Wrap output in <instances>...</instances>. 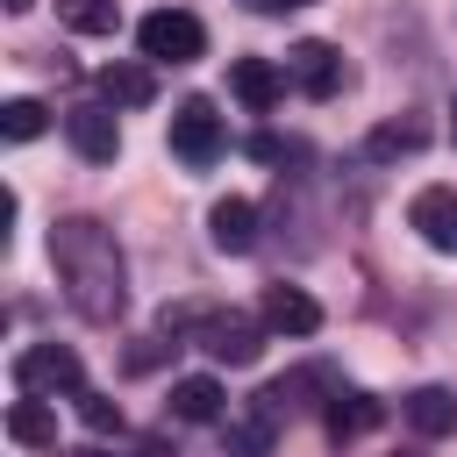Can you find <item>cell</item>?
<instances>
[{"label":"cell","mask_w":457,"mask_h":457,"mask_svg":"<svg viewBox=\"0 0 457 457\" xmlns=\"http://www.w3.org/2000/svg\"><path fill=\"white\" fill-rule=\"evenodd\" d=\"M50 264L64 278V300L86 314V321H114L129 307V264H121V243L114 228H100L93 214H64L50 228Z\"/></svg>","instance_id":"1"},{"label":"cell","mask_w":457,"mask_h":457,"mask_svg":"<svg viewBox=\"0 0 457 457\" xmlns=\"http://www.w3.org/2000/svg\"><path fill=\"white\" fill-rule=\"evenodd\" d=\"M136 50H143L150 64H193V57L207 50V29H200V14H186V7H157V14L136 21Z\"/></svg>","instance_id":"2"},{"label":"cell","mask_w":457,"mask_h":457,"mask_svg":"<svg viewBox=\"0 0 457 457\" xmlns=\"http://www.w3.org/2000/svg\"><path fill=\"white\" fill-rule=\"evenodd\" d=\"M14 386L21 393H43V400L86 393V364H79L71 343H29V350H14Z\"/></svg>","instance_id":"3"},{"label":"cell","mask_w":457,"mask_h":457,"mask_svg":"<svg viewBox=\"0 0 457 457\" xmlns=\"http://www.w3.org/2000/svg\"><path fill=\"white\" fill-rule=\"evenodd\" d=\"M228 150V129H221V114H214V100H179L171 107V157L179 164H193V171H207L214 157Z\"/></svg>","instance_id":"4"},{"label":"cell","mask_w":457,"mask_h":457,"mask_svg":"<svg viewBox=\"0 0 457 457\" xmlns=\"http://www.w3.org/2000/svg\"><path fill=\"white\" fill-rule=\"evenodd\" d=\"M64 143H71L86 164H114V157H121L114 100H79V107H64Z\"/></svg>","instance_id":"5"},{"label":"cell","mask_w":457,"mask_h":457,"mask_svg":"<svg viewBox=\"0 0 457 457\" xmlns=\"http://www.w3.org/2000/svg\"><path fill=\"white\" fill-rule=\"evenodd\" d=\"M286 79H293L307 100H336V93H343V50L321 43V36H307V43L286 50Z\"/></svg>","instance_id":"6"},{"label":"cell","mask_w":457,"mask_h":457,"mask_svg":"<svg viewBox=\"0 0 457 457\" xmlns=\"http://www.w3.org/2000/svg\"><path fill=\"white\" fill-rule=\"evenodd\" d=\"M200 350H207L214 364L243 371V364H257V357H264V328H257V321H243V314H207V321H200Z\"/></svg>","instance_id":"7"},{"label":"cell","mask_w":457,"mask_h":457,"mask_svg":"<svg viewBox=\"0 0 457 457\" xmlns=\"http://www.w3.org/2000/svg\"><path fill=\"white\" fill-rule=\"evenodd\" d=\"M407 228H414L428 250L457 257V186H421V193L407 200Z\"/></svg>","instance_id":"8"},{"label":"cell","mask_w":457,"mask_h":457,"mask_svg":"<svg viewBox=\"0 0 457 457\" xmlns=\"http://www.w3.org/2000/svg\"><path fill=\"white\" fill-rule=\"evenodd\" d=\"M257 314H264L271 336H321V300H314L307 286H286V278L264 286V307H257Z\"/></svg>","instance_id":"9"},{"label":"cell","mask_w":457,"mask_h":457,"mask_svg":"<svg viewBox=\"0 0 457 457\" xmlns=\"http://www.w3.org/2000/svg\"><path fill=\"white\" fill-rule=\"evenodd\" d=\"M286 86H293V79H286V71H278L271 57H236V64H228V93H236V100H243L250 114H271Z\"/></svg>","instance_id":"10"},{"label":"cell","mask_w":457,"mask_h":457,"mask_svg":"<svg viewBox=\"0 0 457 457\" xmlns=\"http://www.w3.org/2000/svg\"><path fill=\"white\" fill-rule=\"evenodd\" d=\"M207 236H214V250H228V257H250V250H257V207H250L243 193L214 200V207H207Z\"/></svg>","instance_id":"11"},{"label":"cell","mask_w":457,"mask_h":457,"mask_svg":"<svg viewBox=\"0 0 457 457\" xmlns=\"http://www.w3.org/2000/svg\"><path fill=\"white\" fill-rule=\"evenodd\" d=\"M386 421V407L371 400V393H336L328 407H321V428L336 436V443H357V436H371Z\"/></svg>","instance_id":"12"},{"label":"cell","mask_w":457,"mask_h":457,"mask_svg":"<svg viewBox=\"0 0 457 457\" xmlns=\"http://www.w3.org/2000/svg\"><path fill=\"white\" fill-rule=\"evenodd\" d=\"M414 150H428V121H421V114L378 121V129L364 136V157H371V164H393V157H414Z\"/></svg>","instance_id":"13"},{"label":"cell","mask_w":457,"mask_h":457,"mask_svg":"<svg viewBox=\"0 0 457 457\" xmlns=\"http://www.w3.org/2000/svg\"><path fill=\"white\" fill-rule=\"evenodd\" d=\"M221 378H207V371H186V378H171V414L179 421H221Z\"/></svg>","instance_id":"14"},{"label":"cell","mask_w":457,"mask_h":457,"mask_svg":"<svg viewBox=\"0 0 457 457\" xmlns=\"http://www.w3.org/2000/svg\"><path fill=\"white\" fill-rule=\"evenodd\" d=\"M407 428L414 436H450L457 428V393L450 386H414L407 393Z\"/></svg>","instance_id":"15"},{"label":"cell","mask_w":457,"mask_h":457,"mask_svg":"<svg viewBox=\"0 0 457 457\" xmlns=\"http://www.w3.org/2000/svg\"><path fill=\"white\" fill-rule=\"evenodd\" d=\"M7 436H14L21 450H57V414L43 407V393H21V400L7 407Z\"/></svg>","instance_id":"16"},{"label":"cell","mask_w":457,"mask_h":457,"mask_svg":"<svg viewBox=\"0 0 457 457\" xmlns=\"http://www.w3.org/2000/svg\"><path fill=\"white\" fill-rule=\"evenodd\" d=\"M271 436H278V414L271 407H250V414L221 421V450L228 457H271Z\"/></svg>","instance_id":"17"},{"label":"cell","mask_w":457,"mask_h":457,"mask_svg":"<svg viewBox=\"0 0 457 457\" xmlns=\"http://www.w3.org/2000/svg\"><path fill=\"white\" fill-rule=\"evenodd\" d=\"M100 100H114V107H150L157 100V79H150V64H100Z\"/></svg>","instance_id":"18"},{"label":"cell","mask_w":457,"mask_h":457,"mask_svg":"<svg viewBox=\"0 0 457 457\" xmlns=\"http://www.w3.org/2000/svg\"><path fill=\"white\" fill-rule=\"evenodd\" d=\"M57 21H64L71 36H114L121 7H114V0H57Z\"/></svg>","instance_id":"19"},{"label":"cell","mask_w":457,"mask_h":457,"mask_svg":"<svg viewBox=\"0 0 457 457\" xmlns=\"http://www.w3.org/2000/svg\"><path fill=\"white\" fill-rule=\"evenodd\" d=\"M43 129H50V107H43V100H7V107H0V136H7V143H36Z\"/></svg>","instance_id":"20"},{"label":"cell","mask_w":457,"mask_h":457,"mask_svg":"<svg viewBox=\"0 0 457 457\" xmlns=\"http://www.w3.org/2000/svg\"><path fill=\"white\" fill-rule=\"evenodd\" d=\"M79 400V421L93 428V436H121V407L107 400V393H71Z\"/></svg>","instance_id":"21"},{"label":"cell","mask_w":457,"mask_h":457,"mask_svg":"<svg viewBox=\"0 0 457 457\" xmlns=\"http://www.w3.org/2000/svg\"><path fill=\"white\" fill-rule=\"evenodd\" d=\"M264 14H293V7H307V0H257Z\"/></svg>","instance_id":"22"},{"label":"cell","mask_w":457,"mask_h":457,"mask_svg":"<svg viewBox=\"0 0 457 457\" xmlns=\"http://www.w3.org/2000/svg\"><path fill=\"white\" fill-rule=\"evenodd\" d=\"M143 457H179V450H164V436H150V443H143Z\"/></svg>","instance_id":"23"},{"label":"cell","mask_w":457,"mask_h":457,"mask_svg":"<svg viewBox=\"0 0 457 457\" xmlns=\"http://www.w3.org/2000/svg\"><path fill=\"white\" fill-rule=\"evenodd\" d=\"M29 7H36V0H7V14H29Z\"/></svg>","instance_id":"24"},{"label":"cell","mask_w":457,"mask_h":457,"mask_svg":"<svg viewBox=\"0 0 457 457\" xmlns=\"http://www.w3.org/2000/svg\"><path fill=\"white\" fill-rule=\"evenodd\" d=\"M64 457H107V450H64Z\"/></svg>","instance_id":"25"},{"label":"cell","mask_w":457,"mask_h":457,"mask_svg":"<svg viewBox=\"0 0 457 457\" xmlns=\"http://www.w3.org/2000/svg\"><path fill=\"white\" fill-rule=\"evenodd\" d=\"M450 114H457V107H450ZM450 129H457V121H450Z\"/></svg>","instance_id":"26"}]
</instances>
